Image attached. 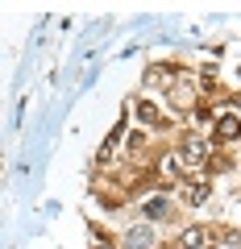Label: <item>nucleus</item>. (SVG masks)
Segmentation results:
<instances>
[{"label": "nucleus", "mask_w": 241, "mask_h": 249, "mask_svg": "<svg viewBox=\"0 0 241 249\" xmlns=\"http://www.w3.org/2000/svg\"><path fill=\"white\" fill-rule=\"evenodd\" d=\"M187 199H191V204H204V199H208V187H191Z\"/></svg>", "instance_id": "nucleus-8"}, {"label": "nucleus", "mask_w": 241, "mask_h": 249, "mask_svg": "<svg viewBox=\"0 0 241 249\" xmlns=\"http://www.w3.org/2000/svg\"><path fill=\"white\" fill-rule=\"evenodd\" d=\"M183 245H187V249H200V245H204V229H187V232H183Z\"/></svg>", "instance_id": "nucleus-6"}, {"label": "nucleus", "mask_w": 241, "mask_h": 249, "mask_svg": "<svg viewBox=\"0 0 241 249\" xmlns=\"http://www.w3.org/2000/svg\"><path fill=\"white\" fill-rule=\"evenodd\" d=\"M204 158H208V145L200 142V137H187V142H183V162H191V166H200Z\"/></svg>", "instance_id": "nucleus-2"}, {"label": "nucleus", "mask_w": 241, "mask_h": 249, "mask_svg": "<svg viewBox=\"0 0 241 249\" xmlns=\"http://www.w3.org/2000/svg\"><path fill=\"white\" fill-rule=\"evenodd\" d=\"M216 137H221V142L241 137V121H237V116H221V121H216Z\"/></svg>", "instance_id": "nucleus-3"}, {"label": "nucleus", "mask_w": 241, "mask_h": 249, "mask_svg": "<svg viewBox=\"0 0 241 249\" xmlns=\"http://www.w3.org/2000/svg\"><path fill=\"white\" fill-rule=\"evenodd\" d=\"M146 83H150V88H167V83H170V71H167V67H154V71L146 75Z\"/></svg>", "instance_id": "nucleus-4"}, {"label": "nucleus", "mask_w": 241, "mask_h": 249, "mask_svg": "<svg viewBox=\"0 0 241 249\" xmlns=\"http://www.w3.org/2000/svg\"><path fill=\"white\" fill-rule=\"evenodd\" d=\"M167 212H170V204H167V199H150V204H146V216H150V220H162Z\"/></svg>", "instance_id": "nucleus-5"}, {"label": "nucleus", "mask_w": 241, "mask_h": 249, "mask_svg": "<svg viewBox=\"0 0 241 249\" xmlns=\"http://www.w3.org/2000/svg\"><path fill=\"white\" fill-rule=\"evenodd\" d=\"M162 175H167V178L179 175V158H175V154H167V158H162Z\"/></svg>", "instance_id": "nucleus-7"}, {"label": "nucleus", "mask_w": 241, "mask_h": 249, "mask_svg": "<svg viewBox=\"0 0 241 249\" xmlns=\"http://www.w3.org/2000/svg\"><path fill=\"white\" fill-rule=\"evenodd\" d=\"M121 249H154V229L150 224H133V229L121 237Z\"/></svg>", "instance_id": "nucleus-1"}, {"label": "nucleus", "mask_w": 241, "mask_h": 249, "mask_svg": "<svg viewBox=\"0 0 241 249\" xmlns=\"http://www.w3.org/2000/svg\"><path fill=\"white\" fill-rule=\"evenodd\" d=\"M96 249H112V245H108V241H96Z\"/></svg>", "instance_id": "nucleus-9"}]
</instances>
